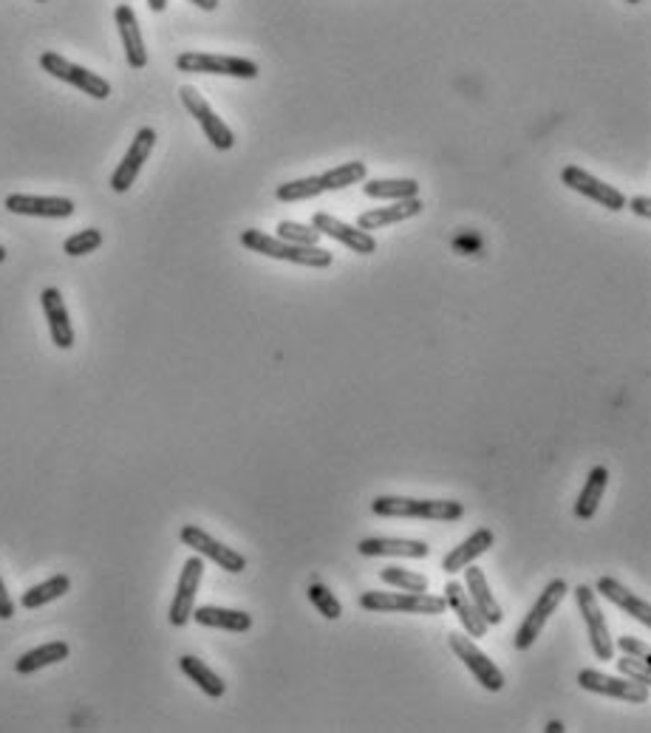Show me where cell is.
<instances>
[{
    "label": "cell",
    "mask_w": 651,
    "mask_h": 733,
    "mask_svg": "<svg viewBox=\"0 0 651 733\" xmlns=\"http://www.w3.org/2000/svg\"><path fill=\"white\" fill-rule=\"evenodd\" d=\"M6 261V247H0V264Z\"/></svg>",
    "instance_id": "cell-44"
},
{
    "label": "cell",
    "mask_w": 651,
    "mask_h": 733,
    "mask_svg": "<svg viewBox=\"0 0 651 733\" xmlns=\"http://www.w3.org/2000/svg\"><path fill=\"white\" fill-rule=\"evenodd\" d=\"M37 3H46V0H37Z\"/></svg>",
    "instance_id": "cell-46"
},
{
    "label": "cell",
    "mask_w": 651,
    "mask_h": 733,
    "mask_svg": "<svg viewBox=\"0 0 651 733\" xmlns=\"http://www.w3.org/2000/svg\"><path fill=\"white\" fill-rule=\"evenodd\" d=\"M360 606L366 612H402V615H442L445 598L428 592H363Z\"/></svg>",
    "instance_id": "cell-3"
},
{
    "label": "cell",
    "mask_w": 651,
    "mask_h": 733,
    "mask_svg": "<svg viewBox=\"0 0 651 733\" xmlns=\"http://www.w3.org/2000/svg\"><path fill=\"white\" fill-rule=\"evenodd\" d=\"M462 572H465V589H468L473 606L479 609V615L485 617L487 626H499L501 620H504V612H501L499 600L493 598V592H490L485 572L479 567H473V564H468Z\"/></svg>",
    "instance_id": "cell-19"
},
{
    "label": "cell",
    "mask_w": 651,
    "mask_h": 733,
    "mask_svg": "<svg viewBox=\"0 0 651 733\" xmlns=\"http://www.w3.org/2000/svg\"><path fill=\"white\" fill-rule=\"evenodd\" d=\"M595 592L603 595V598L609 600V603H615L620 612H626V615H632L637 623H643V626H651V606L646 603L643 598H637L635 592H629L626 586L615 581V578H598V584H595Z\"/></svg>",
    "instance_id": "cell-21"
},
{
    "label": "cell",
    "mask_w": 651,
    "mask_h": 733,
    "mask_svg": "<svg viewBox=\"0 0 651 733\" xmlns=\"http://www.w3.org/2000/svg\"><path fill=\"white\" fill-rule=\"evenodd\" d=\"M320 193H326V190H323V184H320V176L295 179V182H286L275 190L278 201H306V199H315V196H320Z\"/></svg>",
    "instance_id": "cell-32"
},
{
    "label": "cell",
    "mask_w": 651,
    "mask_h": 733,
    "mask_svg": "<svg viewBox=\"0 0 651 733\" xmlns=\"http://www.w3.org/2000/svg\"><path fill=\"white\" fill-rule=\"evenodd\" d=\"M12 615H15V600L9 598L6 584H3V578H0V620H9Z\"/></svg>",
    "instance_id": "cell-39"
},
{
    "label": "cell",
    "mask_w": 651,
    "mask_h": 733,
    "mask_svg": "<svg viewBox=\"0 0 651 733\" xmlns=\"http://www.w3.org/2000/svg\"><path fill=\"white\" fill-rule=\"evenodd\" d=\"M190 3H196V6L204 9V12H213V9H218V0H190Z\"/></svg>",
    "instance_id": "cell-41"
},
{
    "label": "cell",
    "mask_w": 651,
    "mask_h": 733,
    "mask_svg": "<svg viewBox=\"0 0 651 733\" xmlns=\"http://www.w3.org/2000/svg\"><path fill=\"white\" fill-rule=\"evenodd\" d=\"M626 3H640V0H626Z\"/></svg>",
    "instance_id": "cell-45"
},
{
    "label": "cell",
    "mask_w": 651,
    "mask_h": 733,
    "mask_svg": "<svg viewBox=\"0 0 651 733\" xmlns=\"http://www.w3.org/2000/svg\"><path fill=\"white\" fill-rule=\"evenodd\" d=\"M366 173H368L366 162H346V165L326 170V173L320 176V184H323V190H346L351 184L363 182Z\"/></svg>",
    "instance_id": "cell-31"
},
{
    "label": "cell",
    "mask_w": 651,
    "mask_h": 733,
    "mask_svg": "<svg viewBox=\"0 0 651 733\" xmlns=\"http://www.w3.org/2000/svg\"><path fill=\"white\" fill-rule=\"evenodd\" d=\"M561 179H564V184H567L569 190L581 193V196L592 199L595 204H601V207H606V210H612V213H618V210L626 207V196L620 193L618 187L601 182L598 176L586 173V170H581V167H575V165L564 167Z\"/></svg>",
    "instance_id": "cell-13"
},
{
    "label": "cell",
    "mask_w": 651,
    "mask_h": 733,
    "mask_svg": "<svg viewBox=\"0 0 651 733\" xmlns=\"http://www.w3.org/2000/svg\"><path fill=\"white\" fill-rule=\"evenodd\" d=\"M179 97H182L184 108L190 111V117L201 125L204 136L210 139V145L216 150H230L235 145V134L227 128V122L218 117L216 111L210 108V102L201 97L193 85H182L179 88Z\"/></svg>",
    "instance_id": "cell-9"
},
{
    "label": "cell",
    "mask_w": 651,
    "mask_h": 733,
    "mask_svg": "<svg viewBox=\"0 0 651 733\" xmlns=\"http://www.w3.org/2000/svg\"><path fill=\"white\" fill-rule=\"evenodd\" d=\"M40 303H43V312H46V320H49L51 343L57 349H71L74 346V326H71L66 300L60 295V289H54V286L43 289Z\"/></svg>",
    "instance_id": "cell-17"
},
{
    "label": "cell",
    "mask_w": 651,
    "mask_h": 733,
    "mask_svg": "<svg viewBox=\"0 0 651 733\" xmlns=\"http://www.w3.org/2000/svg\"><path fill=\"white\" fill-rule=\"evenodd\" d=\"M606 484H609V470L603 465L592 467L589 476H586V484L581 487V496L575 501V516L581 518V521L595 518L603 501V493H606Z\"/></svg>",
    "instance_id": "cell-26"
},
{
    "label": "cell",
    "mask_w": 651,
    "mask_h": 733,
    "mask_svg": "<svg viewBox=\"0 0 651 733\" xmlns=\"http://www.w3.org/2000/svg\"><path fill=\"white\" fill-rule=\"evenodd\" d=\"M114 20H117L119 37H122V46H125L128 66L136 68V71L148 66V49H145L142 29H139V20H136L134 9L128 3H119L117 12H114Z\"/></svg>",
    "instance_id": "cell-18"
},
{
    "label": "cell",
    "mask_w": 651,
    "mask_h": 733,
    "mask_svg": "<svg viewBox=\"0 0 651 733\" xmlns=\"http://www.w3.org/2000/svg\"><path fill=\"white\" fill-rule=\"evenodd\" d=\"M561 731H564L561 722H550V725H547V733H561Z\"/></svg>",
    "instance_id": "cell-43"
},
{
    "label": "cell",
    "mask_w": 651,
    "mask_h": 733,
    "mask_svg": "<svg viewBox=\"0 0 651 733\" xmlns=\"http://www.w3.org/2000/svg\"><path fill=\"white\" fill-rule=\"evenodd\" d=\"M312 227H315L320 235H329L334 241H340L343 247H349V250L357 252V255H371V252H377L374 235L366 233V230H360V227H351V224L329 216V213H318V216L312 218Z\"/></svg>",
    "instance_id": "cell-16"
},
{
    "label": "cell",
    "mask_w": 651,
    "mask_h": 733,
    "mask_svg": "<svg viewBox=\"0 0 651 733\" xmlns=\"http://www.w3.org/2000/svg\"><path fill=\"white\" fill-rule=\"evenodd\" d=\"M618 671L623 677L635 680V683L651 685V666L649 663H643V660H637V657H632V654H623V657H620Z\"/></svg>",
    "instance_id": "cell-37"
},
{
    "label": "cell",
    "mask_w": 651,
    "mask_h": 733,
    "mask_svg": "<svg viewBox=\"0 0 651 733\" xmlns=\"http://www.w3.org/2000/svg\"><path fill=\"white\" fill-rule=\"evenodd\" d=\"M68 589H71V578H68V575H54L49 581H43V584L26 589L23 598H20V606H23V609H40V606H46L51 600L63 598Z\"/></svg>",
    "instance_id": "cell-30"
},
{
    "label": "cell",
    "mask_w": 651,
    "mask_h": 733,
    "mask_svg": "<svg viewBox=\"0 0 651 733\" xmlns=\"http://www.w3.org/2000/svg\"><path fill=\"white\" fill-rule=\"evenodd\" d=\"M176 68L184 74H218V77H238V80H255L261 74L252 60L227 57V54H201V51L179 54Z\"/></svg>",
    "instance_id": "cell-5"
},
{
    "label": "cell",
    "mask_w": 651,
    "mask_h": 733,
    "mask_svg": "<svg viewBox=\"0 0 651 733\" xmlns=\"http://www.w3.org/2000/svg\"><path fill=\"white\" fill-rule=\"evenodd\" d=\"M306 595H309V603L318 609L320 615L326 617V620H337V617L343 615V606H340V600L334 598L332 592L326 589L323 584H309L306 589Z\"/></svg>",
    "instance_id": "cell-35"
},
{
    "label": "cell",
    "mask_w": 651,
    "mask_h": 733,
    "mask_svg": "<svg viewBox=\"0 0 651 733\" xmlns=\"http://www.w3.org/2000/svg\"><path fill=\"white\" fill-rule=\"evenodd\" d=\"M567 598V581L564 578H555L550 584L544 586V592L535 598V603L530 606L527 617L521 620V626L513 634V649L516 651H530L535 646V637L541 634V629L547 626V620L552 617V612L561 606V600Z\"/></svg>",
    "instance_id": "cell-4"
},
{
    "label": "cell",
    "mask_w": 651,
    "mask_h": 733,
    "mask_svg": "<svg viewBox=\"0 0 651 733\" xmlns=\"http://www.w3.org/2000/svg\"><path fill=\"white\" fill-rule=\"evenodd\" d=\"M278 238L289 241V244H298V247H318L320 233L315 227H306L298 221H281L278 224Z\"/></svg>",
    "instance_id": "cell-34"
},
{
    "label": "cell",
    "mask_w": 651,
    "mask_h": 733,
    "mask_svg": "<svg viewBox=\"0 0 651 733\" xmlns=\"http://www.w3.org/2000/svg\"><path fill=\"white\" fill-rule=\"evenodd\" d=\"M419 213H422V199L391 201V207H374V210L363 213L357 218V227L371 233V230H380V227H388V224H400V221H408V218H417Z\"/></svg>",
    "instance_id": "cell-24"
},
{
    "label": "cell",
    "mask_w": 651,
    "mask_h": 733,
    "mask_svg": "<svg viewBox=\"0 0 651 733\" xmlns=\"http://www.w3.org/2000/svg\"><path fill=\"white\" fill-rule=\"evenodd\" d=\"M199 626H207V629H224V632H250L252 629V617L247 612H238V609H224V606H199L193 609V617Z\"/></svg>",
    "instance_id": "cell-25"
},
{
    "label": "cell",
    "mask_w": 651,
    "mask_h": 733,
    "mask_svg": "<svg viewBox=\"0 0 651 733\" xmlns=\"http://www.w3.org/2000/svg\"><path fill=\"white\" fill-rule=\"evenodd\" d=\"M6 210L15 216L34 218H68L74 216V201L63 196H26V193H12L6 196Z\"/></svg>",
    "instance_id": "cell-15"
},
{
    "label": "cell",
    "mask_w": 651,
    "mask_h": 733,
    "mask_svg": "<svg viewBox=\"0 0 651 733\" xmlns=\"http://www.w3.org/2000/svg\"><path fill=\"white\" fill-rule=\"evenodd\" d=\"M40 68L46 74H51V77H57V80L80 88L83 94L94 97V100H108L111 97V83L105 77H100V74H94V71H88L83 66H74L71 60H66L57 51H43L40 54Z\"/></svg>",
    "instance_id": "cell-6"
},
{
    "label": "cell",
    "mask_w": 651,
    "mask_h": 733,
    "mask_svg": "<svg viewBox=\"0 0 651 733\" xmlns=\"http://www.w3.org/2000/svg\"><path fill=\"white\" fill-rule=\"evenodd\" d=\"M615 649H620L623 654H632L637 660H643V663H649L651 666V651L649 646L643 643V640H637V637H629V634H623L615 640Z\"/></svg>",
    "instance_id": "cell-38"
},
{
    "label": "cell",
    "mask_w": 651,
    "mask_h": 733,
    "mask_svg": "<svg viewBox=\"0 0 651 733\" xmlns=\"http://www.w3.org/2000/svg\"><path fill=\"white\" fill-rule=\"evenodd\" d=\"M241 244L247 250L258 252V255H267V258H275V261H289V264H298V267H332V252L329 250H323V247H298V244L281 241L278 235H267L264 230H244Z\"/></svg>",
    "instance_id": "cell-2"
},
{
    "label": "cell",
    "mask_w": 651,
    "mask_h": 733,
    "mask_svg": "<svg viewBox=\"0 0 651 733\" xmlns=\"http://www.w3.org/2000/svg\"><path fill=\"white\" fill-rule=\"evenodd\" d=\"M496 544V535L493 530H487V527H479L476 533L468 535L459 547H453L445 558H442V569L448 572V575H456V572H462V569L473 564L476 558H482L490 547Z\"/></svg>",
    "instance_id": "cell-22"
},
{
    "label": "cell",
    "mask_w": 651,
    "mask_h": 733,
    "mask_svg": "<svg viewBox=\"0 0 651 733\" xmlns=\"http://www.w3.org/2000/svg\"><path fill=\"white\" fill-rule=\"evenodd\" d=\"M100 247H102V233L100 230H94V227H88L83 233L71 235L66 244H63V250H66V255H71V258L91 255V252H97Z\"/></svg>",
    "instance_id": "cell-36"
},
{
    "label": "cell",
    "mask_w": 651,
    "mask_h": 733,
    "mask_svg": "<svg viewBox=\"0 0 651 733\" xmlns=\"http://www.w3.org/2000/svg\"><path fill=\"white\" fill-rule=\"evenodd\" d=\"M629 204H632V210H635L637 216H643V218L651 216V201L646 199V196H635V199L629 201Z\"/></svg>",
    "instance_id": "cell-40"
},
{
    "label": "cell",
    "mask_w": 651,
    "mask_h": 733,
    "mask_svg": "<svg viewBox=\"0 0 651 733\" xmlns=\"http://www.w3.org/2000/svg\"><path fill=\"white\" fill-rule=\"evenodd\" d=\"M201 578H204V561H201V555L187 558L182 567V575H179V586H176V592H173L170 612H167L170 626L182 629V626L190 623L193 609H196V595H199Z\"/></svg>",
    "instance_id": "cell-11"
},
{
    "label": "cell",
    "mask_w": 651,
    "mask_h": 733,
    "mask_svg": "<svg viewBox=\"0 0 651 733\" xmlns=\"http://www.w3.org/2000/svg\"><path fill=\"white\" fill-rule=\"evenodd\" d=\"M448 643H451L453 654L465 663L470 674L476 677V683L482 685L485 691H501L504 688V674L501 668L487 657L485 651L479 649L468 634H448Z\"/></svg>",
    "instance_id": "cell-10"
},
{
    "label": "cell",
    "mask_w": 651,
    "mask_h": 733,
    "mask_svg": "<svg viewBox=\"0 0 651 733\" xmlns=\"http://www.w3.org/2000/svg\"><path fill=\"white\" fill-rule=\"evenodd\" d=\"M442 598L448 603V609H453V615L459 617V623L468 629V637H485L490 626L485 623V617L479 615V609L473 606L465 584H456V581L445 584V595Z\"/></svg>",
    "instance_id": "cell-23"
},
{
    "label": "cell",
    "mask_w": 651,
    "mask_h": 733,
    "mask_svg": "<svg viewBox=\"0 0 651 733\" xmlns=\"http://www.w3.org/2000/svg\"><path fill=\"white\" fill-rule=\"evenodd\" d=\"M179 668H182L184 674H187V677H190L193 683L199 685V688L204 691V694H207V697H213V700L224 697V691H227V683H224V680H221L216 671L207 666L204 660L193 657V654H184V657H179Z\"/></svg>",
    "instance_id": "cell-27"
},
{
    "label": "cell",
    "mask_w": 651,
    "mask_h": 733,
    "mask_svg": "<svg viewBox=\"0 0 651 733\" xmlns=\"http://www.w3.org/2000/svg\"><path fill=\"white\" fill-rule=\"evenodd\" d=\"M575 600H578V609L584 615L586 632H589V643H592V651L598 660H615V640L609 634V623L603 617L601 603H598V592L592 586L581 584L575 589Z\"/></svg>",
    "instance_id": "cell-7"
},
{
    "label": "cell",
    "mask_w": 651,
    "mask_h": 733,
    "mask_svg": "<svg viewBox=\"0 0 651 733\" xmlns=\"http://www.w3.org/2000/svg\"><path fill=\"white\" fill-rule=\"evenodd\" d=\"M578 683L586 691L592 694H601V697H612V700H623L632 702V705H643L649 700V685H640L635 680H620V677H612V674H603V671H595V668H584L578 674Z\"/></svg>",
    "instance_id": "cell-12"
},
{
    "label": "cell",
    "mask_w": 651,
    "mask_h": 733,
    "mask_svg": "<svg viewBox=\"0 0 651 733\" xmlns=\"http://www.w3.org/2000/svg\"><path fill=\"white\" fill-rule=\"evenodd\" d=\"M148 6H151V12L159 15V12H165L167 9V0H148Z\"/></svg>",
    "instance_id": "cell-42"
},
{
    "label": "cell",
    "mask_w": 651,
    "mask_h": 733,
    "mask_svg": "<svg viewBox=\"0 0 651 733\" xmlns=\"http://www.w3.org/2000/svg\"><path fill=\"white\" fill-rule=\"evenodd\" d=\"M68 654H71L68 643L54 640V643H46V646H37V649L26 651V654L15 663V671L17 674H34V671H40V668L63 663V660H68Z\"/></svg>",
    "instance_id": "cell-28"
},
{
    "label": "cell",
    "mask_w": 651,
    "mask_h": 733,
    "mask_svg": "<svg viewBox=\"0 0 651 733\" xmlns=\"http://www.w3.org/2000/svg\"><path fill=\"white\" fill-rule=\"evenodd\" d=\"M380 578H383V584L402 589V592H428V578L419 575V572H411V569L385 567L380 572Z\"/></svg>",
    "instance_id": "cell-33"
},
{
    "label": "cell",
    "mask_w": 651,
    "mask_h": 733,
    "mask_svg": "<svg viewBox=\"0 0 651 733\" xmlns=\"http://www.w3.org/2000/svg\"><path fill=\"white\" fill-rule=\"evenodd\" d=\"M371 513L380 518H419V521H459L465 504L453 499H408V496H377Z\"/></svg>",
    "instance_id": "cell-1"
},
{
    "label": "cell",
    "mask_w": 651,
    "mask_h": 733,
    "mask_svg": "<svg viewBox=\"0 0 651 733\" xmlns=\"http://www.w3.org/2000/svg\"><path fill=\"white\" fill-rule=\"evenodd\" d=\"M153 145H156V131H153V128H139L134 136V142H131V148H128L125 156H122V162H119L117 170H114V176H111V187H114L117 193H128V190H131V184L136 182L139 170H142L145 162L151 159Z\"/></svg>",
    "instance_id": "cell-14"
},
{
    "label": "cell",
    "mask_w": 651,
    "mask_h": 733,
    "mask_svg": "<svg viewBox=\"0 0 651 733\" xmlns=\"http://www.w3.org/2000/svg\"><path fill=\"white\" fill-rule=\"evenodd\" d=\"M363 193L368 199L383 201L419 199V182H414V179H371V182L363 184Z\"/></svg>",
    "instance_id": "cell-29"
},
{
    "label": "cell",
    "mask_w": 651,
    "mask_h": 733,
    "mask_svg": "<svg viewBox=\"0 0 651 733\" xmlns=\"http://www.w3.org/2000/svg\"><path fill=\"white\" fill-rule=\"evenodd\" d=\"M357 552L366 558H380V555H391V558H428L431 547L425 541H414V538H363L357 544Z\"/></svg>",
    "instance_id": "cell-20"
},
{
    "label": "cell",
    "mask_w": 651,
    "mask_h": 733,
    "mask_svg": "<svg viewBox=\"0 0 651 733\" xmlns=\"http://www.w3.org/2000/svg\"><path fill=\"white\" fill-rule=\"evenodd\" d=\"M182 538L184 547H190V550L201 555V558H210L218 569H224V572H230V575H238V572H244L247 569V558L241 555L238 550L233 547H227V544H221L218 538L207 533V530H201L196 524H187L182 527Z\"/></svg>",
    "instance_id": "cell-8"
}]
</instances>
